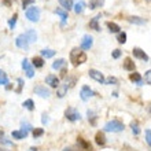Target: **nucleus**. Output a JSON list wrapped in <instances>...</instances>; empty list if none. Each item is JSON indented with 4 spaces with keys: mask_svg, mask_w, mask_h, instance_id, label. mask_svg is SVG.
I'll use <instances>...</instances> for the list:
<instances>
[{
    "mask_svg": "<svg viewBox=\"0 0 151 151\" xmlns=\"http://www.w3.org/2000/svg\"><path fill=\"white\" fill-rule=\"evenodd\" d=\"M30 63H32L33 68H43L44 66V58H41V56H35Z\"/></svg>",
    "mask_w": 151,
    "mask_h": 151,
    "instance_id": "nucleus-21",
    "label": "nucleus"
},
{
    "mask_svg": "<svg viewBox=\"0 0 151 151\" xmlns=\"http://www.w3.org/2000/svg\"><path fill=\"white\" fill-rule=\"evenodd\" d=\"M89 77H91V78H93L95 80V81H98V83L99 84H104V76H103V73H100L99 70H95V69H91V70H89Z\"/></svg>",
    "mask_w": 151,
    "mask_h": 151,
    "instance_id": "nucleus-7",
    "label": "nucleus"
},
{
    "mask_svg": "<svg viewBox=\"0 0 151 151\" xmlns=\"http://www.w3.org/2000/svg\"><path fill=\"white\" fill-rule=\"evenodd\" d=\"M6 84H8V78H7V76H6V74L0 76V85H6Z\"/></svg>",
    "mask_w": 151,
    "mask_h": 151,
    "instance_id": "nucleus-42",
    "label": "nucleus"
},
{
    "mask_svg": "<svg viewBox=\"0 0 151 151\" xmlns=\"http://www.w3.org/2000/svg\"><path fill=\"white\" fill-rule=\"evenodd\" d=\"M63 151H80V148H77V147H66Z\"/></svg>",
    "mask_w": 151,
    "mask_h": 151,
    "instance_id": "nucleus-46",
    "label": "nucleus"
},
{
    "mask_svg": "<svg viewBox=\"0 0 151 151\" xmlns=\"http://www.w3.org/2000/svg\"><path fill=\"white\" fill-rule=\"evenodd\" d=\"M26 18H28L30 22H37V21L40 19V8L39 7H30L26 10Z\"/></svg>",
    "mask_w": 151,
    "mask_h": 151,
    "instance_id": "nucleus-3",
    "label": "nucleus"
},
{
    "mask_svg": "<svg viewBox=\"0 0 151 151\" xmlns=\"http://www.w3.org/2000/svg\"><path fill=\"white\" fill-rule=\"evenodd\" d=\"M41 122L44 124V125H47L48 122H50V118H48L47 114H43V118H41Z\"/></svg>",
    "mask_w": 151,
    "mask_h": 151,
    "instance_id": "nucleus-45",
    "label": "nucleus"
},
{
    "mask_svg": "<svg viewBox=\"0 0 151 151\" xmlns=\"http://www.w3.org/2000/svg\"><path fill=\"white\" fill-rule=\"evenodd\" d=\"M25 35H26V37H28V40H29V43H30V44H32V43H36V40H37L36 30L29 29V30H26V32H25Z\"/></svg>",
    "mask_w": 151,
    "mask_h": 151,
    "instance_id": "nucleus-16",
    "label": "nucleus"
},
{
    "mask_svg": "<svg viewBox=\"0 0 151 151\" xmlns=\"http://www.w3.org/2000/svg\"><path fill=\"white\" fill-rule=\"evenodd\" d=\"M124 69L128 70V72H133V70H135V62H133L131 58H127L125 62H124Z\"/></svg>",
    "mask_w": 151,
    "mask_h": 151,
    "instance_id": "nucleus-20",
    "label": "nucleus"
},
{
    "mask_svg": "<svg viewBox=\"0 0 151 151\" xmlns=\"http://www.w3.org/2000/svg\"><path fill=\"white\" fill-rule=\"evenodd\" d=\"M66 72H68V70H66V68H63V69H62V72H60V76H62V77H65V76H66Z\"/></svg>",
    "mask_w": 151,
    "mask_h": 151,
    "instance_id": "nucleus-47",
    "label": "nucleus"
},
{
    "mask_svg": "<svg viewBox=\"0 0 151 151\" xmlns=\"http://www.w3.org/2000/svg\"><path fill=\"white\" fill-rule=\"evenodd\" d=\"M95 142L98 146H104V144H106V136H104L103 132H98V133H96Z\"/></svg>",
    "mask_w": 151,
    "mask_h": 151,
    "instance_id": "nucleus-17",
    "label": "nucleus"
},
{
    "mask_svg": "<svg viewBox=\"0 0 151 151\" xmlns=\"http://www.w3.org/2000/svg\"><path fill=\"white\" fill-rule=\"evenodd\" d=\"M148 1H151V0H148Z\"/></svg>",
    "mask_w": 151,
    "mask_h": 151,
    "instance_id": "nucleus-53",
    "label": "nucleus"
},
{
    "mask_svg": "<svg viewBox=\"0 0 151 151\" xmlns=\"http://www.w3.org/2000/svg\"><path fill=\"white\" fill-rule=\"evenodd\" d=\"M83 51H80L78 48H73L72 52H70V62H72L74 66H78V56Z\"/></svg>",
    "mask_w": 151,
    "mask_h": 151,
    "instance_id": "nucleus-12",
    "label": "nucleus"
},
{
    "mask_svg": "<svg viewBox=\"0 0 151 151\" xmlns=\"http://www.w3.org/2000/svg\"><path fill=\"white\" fill-rule=\"evenodd\" d=\"M144 81H146L147 84H150V85H151V69L148 70L147 73H146V76H144Z\"/></svg>",
    "mask_w": 151,
    "mask_h": 151,
    "instance_id": "nucleus-40",
    "label": "nucleus"
},
{
    "mask_svg": "<svg viewBox=\"0 0 151 151\" xmlns=\"http://www.w3.org/2000/svg\"><path fill=\"white\" fill-rule=\"evenodd\" d=\"M93 95H95V92L92 91V89L88 87V85H84V87H81V91H80V98H81V100H83V102H87V100H89Z\"/></svg>",
    "mask_w": 151,
    "mask_h": 151,
    "instance_id": "nucleus-5",
    "label": "nucleus"
},
{
    "mask_svg": "<svg viewBox=\"0 0 151 151\" xmlns=\"http://www.w3.org/2000/svg\"><path fill=\"white\" fill-rule=\"evenodd\" d=\"M35 93L36 95H39L40 98H50V95H51V92H50V89L48 88H45L44 85H37V87H35Z\"/></svg>",
    "mask_w": 151,
    "mask_h": 151,
    "instance_id": "nucleus-8",
    "label": "nucleus"
},
{
    "mask_svg": "<svg viewBox=\"0 0 151 151\" xmlns=\"http://www.w3.org/2000/svg\"><path fill=\"white\" fill-rule=\"evenodd\" d=\"M45 84H48V85L52 88H58L59 87V78L54 74H50L45 77Z\"/></svg>",
    "mask_w": 151,
    "mask_h": 151,
    "instance_id": "nucleus-9",
    "label": "nucleus"
},
{
    "mask_svg": "<svg viewBox=\"0 0 151 151\" xmlns=\"http://www.w3.org/2000/svg\"><path fill=\"white\" fill-rule=\"evenodd\" d=\"M131 128H132V132L135 133V135H139L140 133V128H139V125H137V122H132L131 124Z\"/></svg>",
    "mask_w": 151,
    "mask_h": 151,
    "instance_id": "nucleus-35",
    "label": "nucleus"
},
{
    "mask_svg": "<svg viewBox=\"0 0 151 151\" xmlns=\"http://www.w3.org/2000/svg\"><path fill=\"white\" fill-rule=\"evenodd\" d=\"M4 73H3V70H0V76H3Z\"/></svg>",
    "mask_w": 151,
    "mask_h": 151,
    "instance_id": "nucleus-50",
    "label": "nucleus"
},
{
    "mask_svg": "<svg viewBox=\"0 0 151 151\" xmlns=\"http://www.w3.org/2000/svg\"><path fill=\"white\" fill-rule=\"evenodd\" d=\"M100 18H102V15H100V14H98L96 17H93V18H92L91 21H89V28L93 29V30H100L99 24H98Z\"/></svg>",
    "mask_w": 151,
    "mask_h": 151,
    "instance_id": "nucleus-14",
    "label": "nucleus"
},
{
    "mask_svg": "<svg viewBox=\"0 0 151 151\" xmlns=\"http://www.w3.org/2000/svg\"><path fill=\"white\" fill-rule=\"evenodd\" d=\"M24 80L22 78H18V88H17V92L18 93H21V91H22V87H24Z\"/></svg>",
    "mask_w": 151,
    "mask_h": 151,
    "instance_id": "nucleus-41",
    "label": "nucleus"
},
{
    "mask_svg": "<svg viewBox=\"0 0 151 151\" xmlns=\"http://www.w3.org/2000/svg\"><path fill=\"white\" fill-rule=\"evenodd\" d=\"M22 129H24V131H26V132H29L30 129H32V127H30L29 124H26V122H22Z\"/></svg>",
    "mask_w": 151,
    "mask_h": 151,
    "instance_id": "nucleus-44",
    "label": "nucleus"
},
{
    "mask_svg": "<svg viewBox=\"0 0 151 151\" xmlns=\"http://www.w3.org/2000/svg\"><path fill=\"white\" fill-rule=\"evenodd\" d=\"M32 135H33L35 139H39V137H41V136L44 135V129L43 128H35L33 132H32Z\"/></svg>",
    "mask_w": 151,
    "mask_h": 151,
    "instance_id": "nucleus-32",
    "label": "nucleus"
},
{
    "mask_svg": "<svg viewBox=\"0 0 151 151\" xmlns=\"http://www.w3.org/2000/svg\"><path fill=\"white\" fill-rule=\"evenodd\" d=\"M146 142H147V144L151 147V129L146 131Z\"/></svg>",
    "mask_w": 151,
    "mask_h": 151,
    "instance_id": "nucleus-38",
    "label": "nucleus"
},
{
    "mask_svg": "<svg viewBox=\"0 0 151 151\" xmlns=\"http://www.w3.org/2000/svg\"><path fill=\"white\" fill-rule=\"evenodd\" d=\"M124 124L118 119H111V121H109V122L104 124L103 129L106 132H113V133H117V132H122L124 131Z\"/></svg>",
    "mask_w": 151,
    "mask_h": 151,
    "instance_id": "nucleus-1",
    "label": "nucleus"
},
{
    "mask_svg": "<svg viewBox=\"0 0 151 151\" xmlns=\"http://www.w3.org/2000/svg\"><path fill=\"white\" fill-rule=\"evenodd\" d=\"M17 18H18V14H14V17H12L11 19L8 21V26H10V29H14V28H15V24H17Z\"/></svg>",
    "mask_w": 151,
    "mask_h": 151,
    "instance_id": "nucleus-34",
    "label": "nucleus"
},
{
    "mask_svg": "<svg viewBox=\"0 0 151 151\" xmlns=\"http://www.w3.org/2000/svg\"><path fill=\"white\" fill-rule=\"evenodd\" d=\"M128 21H129L131 24H133V25H144L146 24V21H144L143 18H140V17H129Z\"/></svg>",
    "mask_w": 151,
    "mask_h": 151,
    "instance_id": "nucleus-24",
    "label": "nucleus"
},
{
    "mask_svg": "<svg viewBox=\"0 0 151 151\" xmlns=\"http://www.w3.org/2000/svg\"><path fill=\"white\" fill-rule=\"evenodd\" d=\"M132 52H133V56H135V58H137V59H142V60H144V62H147V60H148L147 54H146L143 50H140V48H133V50H132Z\"/></svg>",
    "mask_w": 151,
    "mask_h": 151,
    "instance_id": "nucleus-10",
    "label": "nucleus"
},
{
    "mask_svg": "<svg viewBox=\"0 0 151 151\" xmlns=\"http://www.w3.org/2000/svg\"><path fill=\"white\" fill-rule=\"evenodd\" d=\"M3 3L6 4V6H10V4H11V0H4Z\"/></svg>",
    "mask_w": 151,
    "mask_h": 151,
    "instance_id": "nucleus-48",
    "label": "nucleus"
},
{
    "mask_svg": "<svg viewBox=\"0 0 151 151\" xmlns=\"http://www.w3.org/2000/svg\"><path fill=\"white\" fill-rule=\"evenodd\" d=\"M29 151H37L36 147H32V148H29Z\"/></svg>",
    "mask_w": 151,
    "mask_h": 151,
    "instance_id": "nucleus-49",
    "label": "nucleus"
},
{
    "mask_svg": "<svg viewBox=\"0 0 151 151\" xmlns=\"http://www.w3.org/2000/svg\"><path fill=\"white\" fill-rule=\"evenodd\" d=\"M22 106H24L26 110H29V111H33V110H35V102H33L32 99H26Z\"/></svg>",
    "mask_w": 151,
    "mask_h": 151,
    "instance_id": "nucleus-30",
    "label": "nucleus"
},
{
    "mask_svg": "<svg viewBox=\"0 0 151 151\" xmlns=\"http://www.w3.org/2000/svg\"><path fill=\"white\" fill-rule=\"evenodd\" d=\"M15 45L18 48H22V50H28V48H29L30 43H29V40H28V37H26V35H25V33L19 35V36L15 39Z\"/></svg>",
    "mask_w": 151,
    "mask_h": 151,
    "instance_id": "nucleus-4",
    "label": "nucleus"
},
{
    "mask_svg": "<svg viewBox=\"0 0 151 151\" xmlns=\"http://www.w3.org/2000/svg\"><path fill=\"white\" fill-rule=\"evenodd\" d=\"M0 144H4V146H12L11 140H7L6 137H0Z\"/></svg>",
    "mask_w": 151,
    "mask_h": 151,
    "instance_id": "nucleus-39",
    "label": "nucleus"
},
{
    "mask_svg": "<svg viewBox=\"0 0 151 151\" xmlns=\"http://www.w3.org/2000/svg\"><path fill=\"white\" fill-rule=\"evenodd\" d=\"M55 14H56V15H59V17H60V19H62V25H65L66 19L69 18L68 11H65L63 8H56V10H55Z\"/></svg>",
    "mask_w": 151,
    "mask_h": 151,
    "instance_id": "nucleus-19",
    "label": "nucleus"
},
{
    "mask_svg": "<svg viewBox=\"0 0 151 151\" xmlns=\"http://www.w3.org/2000/svg\"><path fill=\"white\" fill-rule=\"evenodd\" d=\"M1 136H3V132H1V131H0V137H1Z\"/></svg>",
    "mask_w": 151,
    "mask_h": 151,
    "instance_id": "nucleus-51",
    "label": "nucleus"
},
{
    "mask_svg": "<svg viewBox=\"0 0 151 151\" xmlns=\"http://www.w3.org/2000/svg\"><path fill=\"white\" fill-rule=\"evenodd\" d=\"M77 144H78V148L80 150H92L91 148V144L88 143V142H85V140L83 139V137H77Z\"/></svg>",
    "mask_w": 151,
    "mask_h": 151,
    "instance_id": "nucleus-15",
    "label": "nucleus"
},
{
    "mask_svg": "<svg viewBox=\"0 0 151 151\" xmlns=\"http://www.w3.org/2000/svg\"><path fill=\"white\" fill-rule=\"evenodd\" d=\"M87 115H88V119H89L91 125H96V118H98L96 113L92 111V110H88V111H87Z\"/></svg>",
    "mask_w": 151,
    "mask_h": 151,
    "instance_id": "nucleus-28",
    "label": "nucleus"
},
{
    "mask_svg": "<svg viewBox=\"0 0 151 151\" xmlns=\"http://www.w3.org/2000/svg\"><path fill=\"white\" fill-rule=\"evenodd\" d=\"M129 80L131 81H133V83H136L137 85H143V80H142V76L139 74V73H131V76H129Z\"/></svg>",
    "mask_w": 151,
    "mask_h": 151,
    "instance_id": "nucleus-18",
    "label": "nucleus"
},
{
    "mask_svg": "<svg viewBox=\"0 0 151 151\" xmlns=\"http://www.w3.org/2000/svg\"><path fill=\"white\" fill-rule=\"evenodd\" d=\"M92 44H93V39H92V36H84L83 40H81V48L83 50H89V48L92 47Z\"/></svg>",
    "mask_w": 151,
    "mask_h": 151,
    "instance_id": "nucleus-11",
    "label": "nucleus"
},
{
    "mask_svg": "<svg viewBox=\"0 0 151 151\" xmlns=\"http://www.w3.org/2000/svg\"><path fill=\"white\" fill-rule=\"evenodd\" d=\"M121 54H122V52L119 51V50H114V51H113V58H114V59H118L119 56H121Z\"/></svg>",
    "mask_w": 151,
    "mask_h": 151,
    "instance_id": "nucleus-43",
    "label": "nucleus"
},
{
    "mask_svg": "<svg viewBox=\"0 0 151 151\" xmlns=\"http://www.w3.org/2000/svg\"><path fill=\"white\" fill-rule=\"evenodd\" d=\"M104 84H109V85H115V84H118V80L115 78V77H107V78L104 80Z\"/></svg>",
    "mask_w": 151,
    "mask_h": 151,
    "instance_id": "nucleus-33",
    "label": "nucleus"
},
{
    "mask_svg": "<svg viewBox=\"0 0 151 151\" xmlns=\"http://www.w3.org/2000/svg\"><path fill=\"white\" fill-rule=\"evenodd\" d=\"M107 28H109V30H110V32L111 33H118L119 30H121V28H119L118 25L115 24V22H107Z\"/></svg>",
    "mask_w": 151,
    "mask_h": 151,
    "instance_id": "nucleus-29",
    "label": "nucleus"
},
{
    "mask_svg": "<svg viewBox=\"0 0 151 151\" xmlns=\"http://www.w3.org/2000/svg\"><path fill=\"white\" fill-rule=\"evenodd\" d=\"M66 92H68V85L65 84V85H62V87H58L56 95H58V98H63V96L66 95Z\"/></svg>",
    "mask_w": 151,
    "mask_h": 151,
    "instance_id": "nucleus-31",
    "label": "nucleus"
},
{
    "mask_svg": "<svg viewBox=\"0 0 151 151\" xmlns=\"http://www.w3.org/2000/svg\"><path fill=\"white\" fill-rule=\"evenodd\" d=\"M11 136H12V139L22 140V139H26V136H28V132L24 131V129H21V131H12Z\"/></svg>",
    "mask_w": 151,
    "mask_h": 151,
    "instance_id": "nucleus-13",
    "label": "nucleus"
},
{
    "mask_svg": "<svg viewBox=\"0 0 151 151\" xmlns=\"http://www.w3.org/2000/svg\"><path fill=\"white\" fill-rule=\"evenodd\" d=\"M65 117H66V119L70 121V122H76V121H80V119H81L80 113L77 111L74 107L66 109V110H65Z\"/></svg>",
    "mask_w": 151,
    "mask_h": 151,
    "instance_id": "nucleus-2",
    "label": "nucleus"
},
{
    "mask_svg": "<svg viewBox=\"0 0 151 151\" xmlns=\"http://www.w3.org/2000/svg\"><path fill=\"white\" fill-rule=\"evenodd\" d=\"M59 4L62 6L63 10H66V11H69V10L73 8V0H59Z\"/></svg>",
    "mask_w": 151,
    "mask_h": 151,
    "instance_id": "nucleus-23",
    "label": "nucleus"
},
{
    "mask_svg": "<svg viewBox=\"0 0 151 151\" xmlns=\"http://www.w3.org/2000/svg\"><path fill=\"white\" fill-rule=\"evenodd\" d=\"M65 65H66V60L63 58H60V59H56L54 63H52V69L54 70H59V69L65 68Z\"/></svg>",
    "mask_w": 151,
    "mask_h": 151,
    "instance_id": "nucleus-22",
    "label": "nucleus"
},
{
    "mask_svg": "<svg viewBox=\"0 0 151 151\" xmlns=\"http://www.w3.org/2000/svg\"><path fill=\"white\" fill-rule=\"evenodd\" d=\"M22 69L25 70V73H26V76H28L29 78L35 77V68H33L32 63H30L29 59H26V58L22 60Z\"/></svg>",
    "mask_w": 151,
    "mask_h": 151,
    "instance_id": "nucleus-6",
    "label": "nucleus"
},
{
    "mask_svg": "<svg viewBox=\"0 0 151 151\" xmlns=\"http://www.w3.org/2000/svg\"><path fill=\"white\" fill-rule=\"evenodd\" d=\"M103 4H104V0H89V8H91V10L102 7Z\"/></svg>",
    "mask_w": 151,
    "mask_h": 151,
    "instance_id": "nucleus-26",
    "label": "nucleus"
},
{
    "mask_svg": "<svg viewBox=\"0 0 151 151\" xmlns=\"http://www.w3.org/2000/svg\"><path fill=\"white\" fill-rule=\"evenodd\" d=\"M85 7H87V6H85V3H84V1H78L77 4H74V6H73L76 14H81V12L85 10Z\"/></svg>",
    "mask_w": 151,
    "mask_h": 151,
    "instance_id": "nucleus-25",
    "label": "nucleus"
},
{
    "mask_svg": "<svg viewBox=\"0 0 151 151\" xmlns=\"http://www.w3.org/2000/svg\"><path fill=\"white\" fill-rule=\"evenodd\" d=\"M0 151H4V148H0Z\"/></svg>",
    "mask_w": 151,
    "mask_h": 151,
    "instance_id": "nucleus-52",
    "label": "nucleus"
},
{
    "mask_svg": "<svg viewBox=\"0 0 151 151\" xmlns=\"http://www.w3.org/2000/svg\"><path fill=\"white\" fill-rule=\"evenodd\" d=\"M117 40H118V43L124 44V43H125V41H127V33H125V32L119 33V35H118V37H117Z\"/></svg>",
    "mask_w": 151,
    "mask_h": 151,
    "instance_id": "nucleus-36",
    "label": "nucleus"
},
{
    "mask_svg": "<svg viewBox=\"0 0 151 151\" xmlns=\"http://www.w3.org/2000/svg\"><path fill=\"white\" fill-rule=\"evenodd\" d=\"M56 54V51H54V50H48V48H45V50H41V56L43 58H45V59H48V58H52V56Z\"/></svg>",
    "mask_w": 151,
    "mask_h": 151,
    "instance_id": "nucleus-27",
    "label": "nucleus"
},
{
    "mask_svg": "<svg viewBox=\"0 0 151 151\" xmlns=\"http://www.w3.org/2000/svg\"><path fill=\"white\" fill-rule=\"evenodd\" d=\"M32 4H35V0H22V8H28Z\"/></svg>",
    "mask_w": 151,
    "mask_h": 151,
    "instance_id": "nucleus-37",
    "label": "nucleus"
}]
</instances>
